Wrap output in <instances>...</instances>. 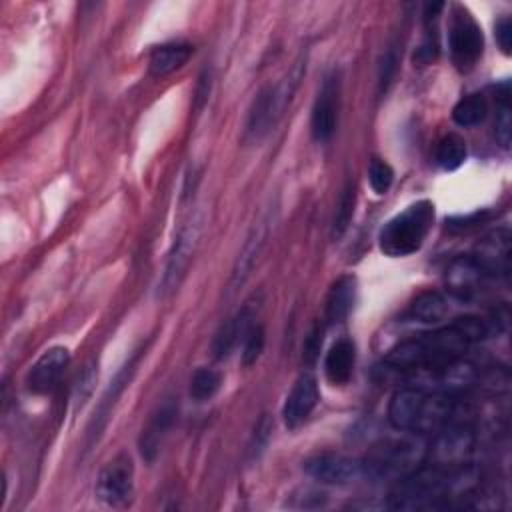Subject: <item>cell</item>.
Listing matches in <instances>:
<instances>
[{"mask_svg": "<svg viewBox=\"0 0 512 512\" xmlns=\"http://www.w3.org/2000/svg\"><path fill=\"white\" fill-rule=\"evenodd\" d=\"M490 328L482 318L464 316L452 320V324L418 334L396 344L386 356L384 364L390 370L404 372L434 364H444L456 358H462L466 350L484 340Z\"/></svg>", "mask_w": 512, "mask_h": 512, "instance_id": "obj_1", "label": "cell"}, {"mask_svg": "<svg viewBox=\"0 0 512 512\" xmlns=\"http://www.w3.org/2000/svg\"><path fill=\"white\" fill-rule=\"evenodd\" d=\"M474 476L468 464L420 466L396 480L388 506L394 510H440L450 506V498H468Z\"/></svg>", "mask_w": 512, "mask_h": 512, "instance_id": "obj_2", "label": "cell"}, {"mask_svg": "<svg viewBox=\"0 0 512 512\" xmlns=\"http://www.w3.org/2000/svg\"><path fill=\"white\" fill-rule=\"evenodd\" d=\"M460 402L454 394L428 392L412 386L396 390L388 404V422L408 434H432L458 424Z\"/></svg>", "mask_w": 512, "mask_h": 512, "instance_id": "obj_3", "label": "cell"}, {"mask_svg": "<svg viewBox=\"0 0 512 512\" xmlns=\"http://www.w3.org/2000/svg\"><path fill=\"white\" fill-rule=\"evenodd\" d=\"M434 204L430 200H418L392 216L378 234V246L382 254L390 258H402L418 252L432 230Z\"/></svg>", "mask_w": 512, "mask_h": 512, "instance_id": "obj_4", "label": "cell"}, {"mask_svg": "<svg viewBox=\"0 0 512 512\" xmlns=\"http://www.w3.org/2000/svg\"><path fill=\"white\" fill-rule=\"evenodd\" d=\"M428 454L426 444L418 434L404 438H388L372 446L362 460V472L378 482L400 480L422 466Z\"/></svg>", "mask_w": 512, "mask_h": 512, "instance_id": "obj_5", "label": "cell"}, {"mask_svg": "<svg viewBox=\"0 0 512 512\" xmlns=\"http://www.w3.org/2000/svg\"><path fill=\"white\" fill-rule=\"evenodd\" d=\"M304 68H306V64H302V60H298L284 80H280L274 86L270 84L258 92V96L254 98V102L248 110L246 124H244V140L246 142L258 144L276 126V122L282 118L284 110L288 108V104L300 84Z\"/></svg>", "mask_w": 512, "mask_h": 512, "instance_id": "obj_6", "label": "cell"}, {"mask_svg": "<svg viewBox=\"0 0 512 512\" xmlns=\"http://www.w3.org/2000/svg\"><path fill=\"white\" fill-rule=\"evenodd\" d=\"M404 374L406 386L428 390V392H442V394H458L470 386H474L480 378V370L476 364L456 358L444 364L414 368L398 372Z\"/></svg>", "mask_w": 512, "mask_h": 512, "instance_id": "obj_7", "label": "cell"}, {"mask_svg": "<svg viewBox=\"0 0 512 512\" xmlns=\"http://www.w3.org/2000/svg\"><path fill=\"white\" fill-rule=\"evenodd\" d=\"M200 232H202V218L200 216H192L190 220H186L178 232H176V238L168 250V256H166V264H164V272L160 276V282H158V296H170L174 294L188 268H190V262L194 258V252L198 248V240H200Z\"/></svg>", "mask_w": 512, "mask_h": 512, "instance_id": "obj_8", "label": "cell"}, {"mask_svg": "<svg viewBox=\"0 0 512 512\" xmlns=\"http://www.w3.org/2000/svg\"><path fill=\"white\" fill-rule=\"evenodd\" d=\"M448 50L452 64L460 72H468L476 66L484 52V34L472 14L462 8L454 6L448 26Z\"/></svg>", "mask_w": 512, "mask_h": 512, "instance_id": "obj_9", "label": "cell"}, {"mask_svg": "<svg viewBox=\"0 0 512 512\" xmlns=\"http://www.w3.org/2000/svg\"><path fill=\"white\" fill-rule=\"evenodd\" d=\"M96 498L106 506H122L134 492V464L128 454H118L108 460L98 472Z\"/></svg>", "mask_w": 512, "mask_h": 512, "instance_id": "obj_10", "label": "cell"}, {"mask_svg": "<svg viewBox=\"0 0 512 512\" xmlns=\"http://www.w3.org/2000/svg\"><path fill=\"white\" fill-rule=\"evenodd\" d=\"M302 468L310 478L322 484H336V486L356 482L360 476H364L362 460L336 454V452L312 454L310 458L304 460Z\"/></svg>", "mask_w": 512, "mask_h": 512, "instance_id": "obj_11", "label": "cell"}, {"mask_svg": "<svg viewBox=\"0 0 512 512\" xmlns=\"http://www.w3.org/2000/svg\"><path fill=\"white\" fill-rule=\"evenodd\" d=\"M338 110H340V74L332 70L324 80L316 94L312 116H310V130L316 142H326L338 122Z\"/></svg>", "mask_w": 512, "mask_h": 512, "instance_id": "obj_12", "label": "cell"}, {"mask_svg": "<svg viewBox=\"0 0 512 512\" xmlns=\"http://www.w3.org/2000/svg\"><path fill=\"white\" fill-rule=\"evenodd\" d=\"M144 354H146V348L136 350V354L130 356V360L118 370V374L114 376V380H112L110 386L106 388V392H104V396H102L98 408L94 410V416H92V420H90V426H88V446H92V444L98 440V436L102 434V430L106 428V422H108V418H110V414H112L114 404H116L118 398L122 396L124 388L130 384V380H132V376H134V372H136V366H138V362H140V358H142Z\"/></svg>", "mask_w": 512, "mask_h": 512, "instance_id": "obj_13", "label": "cell"}, {"mask_svg": "<svg viewBox=\"0 0 512 512\" xmlns=\"http://www.w3.org/2000/svg\"><path fill=\"white\" fill-rule=\"evenodd\" d=\"M270 224H272V216L268 212L252 226L250 234L246 236V240H244V244L238 252V258L234 262L232 274H230V282H228L230 292H236L248 280V276L252 274V268L258 262V258H260L264 246H266V240H268V234H270Z\"/></svg>", "mask_w": 512, "mask_h": 512, "instance_id": "obj_14", "label": "cell"}, {"mask_svg": "<svg viewBox=\"0 0 512 512\" xmlns=\"http://www.w3.org/2000/svg\"><path fill=\"white\" fill-rule=\"evenodd\" d=\"M70 364V350L64 346L48 348L28 370L26 384L34 394L52 392Z\"/></svg>", "mask_w": 512, "mask_h": 512, "instance_id": "obj_15", "label": "cell"}, {"mask_svg": "<svg viewBox=\"0 0 512 512\" xmlns=\"http://www.w3.org/2000/svg\"><path fill=\"white\" fill-rule=\"evenodd\" d=\"M178 416V404L174 402V398L164 400L148 418L146 426L142 428L138 446H140V454L146 462H154V458L158 456L168 432L172 430L174 422Z\"/></svg>", "mask_w": 512, "mask_h": 512, "instance_id": "obj_16", "label": "cell"}, {"mask_svg": "<svg viewBox=\"0 0 512 512\" xmlns=\"http://www.w3.org/2000/svg\"><path fill=\"white\" fill-rule=\"evenodd\" d=\"M320 400L318 382L312 374H302L292 390L286 396V402L282 406V418L288 428H298L306 422V418L312 414Z\"/></svg>", "mask_w": 512, "mask_h": 512, "instance_id": "obj_17", "label": "cell"}, {"mask_svg": "<svg viewBox=\"0 0 512 512\" xmlns=\"http://www.w3.org/2000/svg\"><path fill=\"white\" fill-rule=\"evenodd\" d=\"M484 274H506L510 266V234L508 230H496L488 234L470 256Z\"/></svg>", "mask_w": 512, "mask_h": 512, "instance_id": "obj_18", "label": "cell"}, {"mask_svg": "<svg viewBox=\"0 0 512 512\" xmlns=\"http://www.w3.org/2000/svg\"><path fill=\"white\" fill-rule=\"evenodd\" d=\"M254 312L250 306H244L238 310L232 318H228L220 330L216 332L212 340V354L216 360H224L230 356V352L238 346V342L244 340L248 330L254 326Z\"/></svg>", "mask_w": 512, "mask_h": 512, "instance_id": "obj_19", "label": "cell"}, {"mask_svg": "<svg viewBox=\"0 0 512 512\" xmlns=\"http://www.w3.org/2000/svg\"><path fill=\"white\" fill-rule=\"evenodd\" d=\"M356 364V346L350 338L336 340L324 358V374L330 384L344 386L350 382Z\"/></svg>", "mask_w": 512, "mask_h": 512, "instance_id": "obj_20", "label": "cell"}, {"mask_svg": "<svg viewBox=\"0 0 512 512\" xmlns=\"http://www.w3.org/2000/svg\"><path fill=\"white\" fill-rule=\"evenodd\" d=\"M356 302V278L340 276L328 290L324 318L328 324H340L348 318Z\"/></svg>", "mask_w": 512, "mask_h": 512, "instance_id": "obj_21", "label": "cell"}, {"mask_svg": "<svg viewBox=\"0 0 512 512\" xmlns=\"http://www.w3.org/2000/svg\"><path fill=\"white\" fill-rule=\"evenodd\" d=\"M194 48L186 42H168V44H160L150 52L148 58V72L156 78L168 76L172 72H176L178 68H182L188 58L192 56Z\"/></svg>", "mask_w": 512, "mask_h": 512, "instance_id": "obj_22", "label": "cell"}, {"mask_svg": "<svg viewBox=\"0 0 512 512\" xmlns=\"http://www.w3.org/2000/svg\"><path fill=\"white\" fill-rule=\"evenodd\" d=\"M450 312V304L446 300L444 294L440 292H422L414 298V302L410 304L408 316L414 322H422V324H438L440 320H444Z\"/></svg>", "mask_w": 512, "mask_h": 512, "instance_id": "obj_23", "label": "cell"}, {"mask_svg": "<svg viewBox=\"0 0 512 512\" xmlns=\"http://www.w3.org/2000/svg\"><path fill=\"white\" fill-rule=\"evenodd\" d=\"M354 206H356V184H354V180H348L336 200L332 226H330L332 240H340L344 236V232L348 230L352 216H354Z\"/></svg>", "mask_w": 512, "mask_h": 512, "instance_id": "obj_24", "label": "cell"}, {"mask_svg": "<svg viewBox=\"0 0 512 512\" xmlns=\"http://www.w3.org/2000/svg\"><path fill=\"white\" fill-rule=\"evenodd\" d=\"M486 116H488V102L482 94H468L460 98L452 108V120L464 128L484 122Z\"/></svg>", "mask_w": 512, "mask_h": 512, "instance_id": "obj_25", "label": "cell"}, {"mask_svg": "<svg viewBox=\"0 0 512 512\" xmlns=\"http://www.w3.org/2000/svg\"><path fill=\"white\" fill-rule=\"evenodd\" d=\"M468 154L466 142L458 134H446L436 146V162L444 170H456L464 164Z\"/></svg>", "mask_w": 512, "mask_h": 512, "instance_id": "obj_26", "label": "cell"}, {"mask_svg": "<svg viewBox=\"0 0 512 512\" xmlns=\"http://www.w3.org/2000/svg\"><path fill=\"white\" fill-rule=\"evenodd\" d=\"M220 386H222V374L214 368L202 366L190 378V396L196 402H206L220 390Z\"/></svg>", "mask_w": 512, "mask_h": 512, "instance_id": "obj_27", "label": "cell"}, {"mask_svg": "<svg viewBox=\"0 0 512 512\" xmlns=\"http://www.w3.org/2000/svg\"><path fill=\"white\" fill-rule=\"evenodd\" d=\"M392 182H394L392 166L386 160L374 156L368 164V184H370V188L376 194H386L388 188L392 186Z\"/></svg>", "mask_w": 512, "mask_h": 512, "instance_id": "obj_28", "label": "cell"}, {"mask_svg": "<svg viewBox=\"0 0 512 512\" xmlns=\"http://www.w3.org/2000/svg\"><path fill=\"white\" fill-rule=\"evenodd\" d=\"M264 344H266L264 328L260 324H254L242 340V364L252 366L260 358Z\"/></svg>", "mask_w": 512, "mask_h": 512, "instance_id": "obj_29", "label": "cell"}, {"mask_svg": "<svg viewBox=\"0 0 512 512\" xmlns=\"http://www.w3.org/2000/svg\"><path fill=\"white\" fill-rule=\"evenodd\" d=\"M398 66V52L396 46H388V50L382 54L380 64H378V90L380 94L388 90Z\"/></svg>", "mask_w": 512, "mask_h": 512, "instance_id": "obj_30", "label": "cell"}, {"mask_svg": "<svg viewBox=\"0 0 512 512\" xmlns=\"http://www.w3.org/2000/svg\"><path fill=\"white\" fill-rule=\"evenodd\" d=\"M96 366L94 364H88V366H84V370H82V374L78 376V380H76V384H74V404L78 406H82L84 404V400L90 396V392H92V388H94V382H96V378H98V372L94 370Z\"/></svg>", "mask_w": 512, "mask_h": 512, "instance_id": "obj_31", "label": "cell"}, {"mask_svg": "<svg viewBox=\"0 0 512 512\" xmlns=\"http://www.w3.org/2000/svg\"><path fill=\"white\" fill-rule=\"evenodd\" d=\"M494 34H496V42L502 50V54H510L512 52V20L508 16L500 18L494 26Z\"/></svg>", "mask_w": 512, "mask_h": 512, "instance_id": "obj_32", "label": "cell"}, {"mask_svg": "<svg viewBox=\"0 0 512 512\" xmlns=\"http://www.w3.org/2000/svg\"><path fill=\"white\" fill-rule=\"evenodd\" d=\"M320 346H322V328L320 326H314L312 330H310V334L306 336V340H304V360L308 362V364H312V362H316V358H318V354H320Z\"/></svg>", "mask_w": 512, "mask_h": 512, "instance_id": "obj_33", "label": "cell"}, {"mask_svg": "<svg viewBox=\"0 0 512 512\" xmlns=\"http://www.w3.org/2000/svg\"><path fill=\"white\" fill-rule=\"evenodd\" d=\"M208 94H210V72L204 70L202 76H200V82H198V88H196V108L200 110L204 106V102L208 100Z\"/></svg>", "mask_w": 512, "mask_h": 512, "instance_id": "obj_34", "label": "cell"}]
</instances>
